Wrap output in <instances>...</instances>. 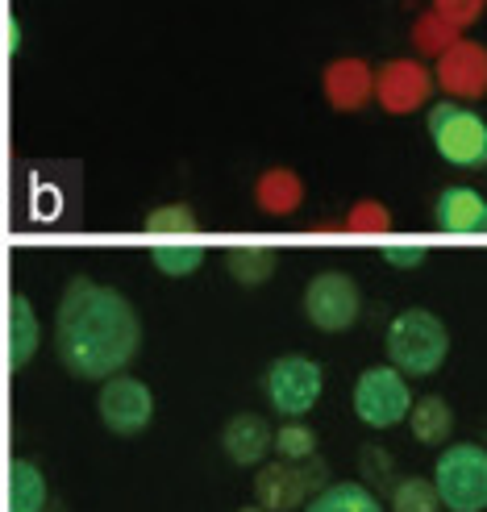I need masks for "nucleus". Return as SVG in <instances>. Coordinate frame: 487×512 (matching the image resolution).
<instances>
[{
    "instance_id": "1",
    "label": "nucleus",
    "mask_w": 487,
    "mask_h": 512,
    "mask_svg": "<svg viewBox=\"0 0 487 512\" xmlns=\"http://www.w3.org/2000/svg\"><path fill=\"white\" fill-rule=\"evenodd\" d=\"M142 350V317L130 296L75 275L55 309V354L75 379L105 383Z\"/></svg>"
},
{
    "instance_id": "2",
    "label": "nucleus",
    "mask_w": 487,
    "mask_h": 512,
    "mask_svg": "<svg viewBox=\"0 0 487 512\" xmlns=\"http://www.w3.org/2000/svg\"><path fill=\"white\" fill-rule=\"evenodd\" d=\"M383 354H388V367H396L404 379H425L446 367L450 329L429 309H404L383 334Z\"/></svg>"
},
{
    "instance_id": "3",
    "label": "nucleus",
    "mask_w": 487,
    "mask_h": 512,
    "mask_svg": "<svg viewBox=\"0 0 487 512\" xmlns=\"http://www.w3.org/2000/svg\"><path fill=\"white\" fill-rule=\"evenodd\" d=\"M433 488L450 512H487V446L454 442L438 454Z\"/></svg>"
},
{
    "instance_id": "4",
    "label": "nucleus",
    "mask_w": 487,
    "mask_h": 512,
    "mask_svg": "<svg viewBox=\"0 0 487 512\" xmlns=\"http://www.w3.org/2000/svg\"><path fill=\"white\" fill-rule=\"evenodd\" d=\"M425 130L446 163L471 167V171L487 167V121L475 109L458 105V100H438L425 113Z\"/></svg>"
},
{
    "instance_id": "5",
    "label": "nucleus",
    "mask_w": 487,
    "mask_h": 512,
    "mask_svg": "<svg viewBox=\"0 0 487 512\" xmlns=\"http://www.w3.org/2000/svg\"><path fill=\"white\" fill-rule=\"evenodd\" d=\"M325 483H329V471L317 454L300 458V463L271 458V463L254 467V504L267 508V512H296V508L309 504Z\"/></svg>"
},
{
    "instance_id": "6",
    "label": "nucleus",
    "mask_w": 487,
    "mask_h": 512,
    "mask_svg": "<svg viewBox=\"0 0 487 512\" xmlns=\"http://www.w3.org/2000/svg\"><path fill=\"white\" fill-rule=\"evenodd\" d=\"M325 392V371L309 354H279L275 363L263 371V396L279 417H304L313 413V404Z\"/></svg>"
},
{
    "instance_id": "7",
    "label": "nucleus",
    "mask_w": 487,
    "mask_h": 512,
    "mask_svg": "<svg viewBox=\"0 0 487 512\" xmlns=\"http://www.w3.org/2000/svg\"><path fill=\"white\" fill-rule=\"evenodd\" d=\"M350 404H354V417L363 425L392 429V425H404L408 408H413V392H408V379L396 367L383 363V367H367L354 379Z\"/></svg>"
},
{
    "instance_id": "8",
    "label": "nucleus",
    "mask_w": 487,
    "mask_h": 512,
    "mask_svg": "<svg viewBox=\"0 0 487 512\" xmlns=\"http://www.w3.org/2000/svg\"><path fill=\"white\" fill-rule=\"evenodd\" d=\"M300 309L321 334H346V329H354L358 313H363V292H358V284L346 271H321L304 288Z\"/></svg>"
},
{
    "instance_id": "9",
    "label": "nucleus",
    "mask_w": 487,
    "mask_h": 512,
    "mask_svg": "<svg viewBox=\"0 0 487 512\" xmlns=\"http://www.w3.org/2000/svg\"><path fill=\"white\" fill-rule=\"evenodd\" d=\"M96 413H100V425L117 433V438H138V433H146L150 421H155V396H150L142 379L121 371L100 383Z\"/></svg>"
},
{
    "instance_id": "10",
    "label": "nucleus",
    "mask_w": 487,
    "mask_h": 512,
    "mask_svg": "<svg viewBox=\"0 0 487 512\" xmlns=\"http://www.w3.org/2000/svg\"><path fill=\"white\" fill-rule=\"evenodd\" d=\"M433 96V67L421 59H388L375 71V105L392 117H408L429 105Z\"/></svg>"
},
{
    "instance_id": "11",
    "label": "nucleus",
    "mask_w": 487,
    "mask_h": 512,
    "mask_svg": "<svg viewBox=\"0 0 487 512\" xmlns=\"http://www.w3.org/2000/svg\"><path fill=\"white\" fill-rule=\"evenodd\" d=\"M433 88H442L446 100H483L487 96V46L458 38L446 55L433 59Z\"/></svg>"
},
{
    "instance_id": "12",
    "label": "nucleus",
    "mask_w": 487,
    "mask_h": 512,
    "mask_svg": "<svg viewBox=\"0 0 487 512\" xmlns=\"http://www.w3.org/2000/svg\"><path fill=\"white\" fill-rule=\"evenodd\" d=\"M321 92L333 113H363L375 100V67L358 55H342L321 71Z\"/></svg>"
},
{
    "instance_id": "13",
    "label": "nucleus",
    "mask_w": 487,
    "mask_h": 512,
    "mask_svg": "<svg viewBox=\"0 0 487 512\" xmlns=\"http://www.w3.org/2000/svg\"><path fill=\"white\" fill-rule=\"evenodd\" d=\"M271 421L263 413H238L221 425V450L234 467H263L271 454Z\"/></svg>"
},
{
    "instance_id": "14",
    "label": "nucleus",
    "mask_w": 487,
    "mask_h": 512,
    "mask_svg": "<svg viewBox=\"0 0 487 512\" xmlns=\"http://www.w3.org/2000/svg\"><path fill=\"white\" fill-rule=\"evenodd\" d=\"M304 196H309V188H304V179L292 167H267L259 179H254V209H259L263 217L300 213Z\"/></svg>"
},
{
    "instance_id": "15",
    "label": "nucleus",
    "mask_w": 487,
    "mask_h": 512,
    "mask_svg": "<svg viewBox=\"0 0 487 512\" xmlns=\"http://www.w3.org/2000/svg\"><path fill=\"white\" fill-rule=\"evenodd\" d=\"M433 213H438V229H446V234H463V238L487 234V200L475 188H463V184L446 188Z\"/></svg>"
},
{
    "instance_id": "16",
    "label": "nucleus",
    "mask_w": 487,
    "mask_h": 512,
    "mask_svg": "<svg viewBox=\"0 0 487 512\" xmlns=\"http://www.w3.org/2000/svg\"><path fill=\"white\" fill-rule=\"evenodd\" d=\"M404 421H408V433H413L421 446H446L450 433H454V408L442 396H421V400H413Z\"/></svg>"
},
{
    "instance_id": "17",
    "label": "nucleus",
    "mask_w": 487,
    "mask_h": 512,
    "mask_svg": "<svg viewBox=\"0 0 487 512\" xmlns=\"http://www.w3.org/2000/svg\"><path fill=\"white\" fill-rule=\"evenodd\" d=\"M50 483L34 458H17L9 467V512H46Z\"/></svg>"
},
{
    "instance_id": "18",
    "label": "nucleus",
    "mask_w": 487,
    "mask_h": 512,
    "mask_svg": "<svg viewBox=\"0 0 487 512\" xmlns=\"http://www.w3.org/2000/svg\"><path fill=\"white\" fill-rule=\"evenodd\" d=\"M304 512H388L383 500L358 479H342V483H325V488L304 504Z\"/></svg>"
},
{
    "instance_id": "19",
    "label": "nucleus",
    "mask_w": 487,
    "mask_h": 512,
    "mask_svg": "<svg viewBox=\"0 0 487 512\" xmlns=\"http://www.w3.org/2000/svg\"><path fill=\"white\" fill-rule=\"evenodd\" d=\"M38 342H42V329H38L34 304L25 296H13L9 300V363H13V371L30 367V358L38 354Z\"/></svg>"
},
{
    "instance_id": "20",
    "label": "nucleus",
    "mask_w": 487,
    "mask_h": 512,
    "mask_svg": "<svg viewBox=\"0 0 487 512\" xmlns=\"http://www.w3.org/2000/svg\"><path fill=\"white\" fill-rule=\"evenodd\" d=\"M279 267V254L271 246H234L225 250V271L229 279H238L242 288H259L275 275Z\"/></svg>"
},
{
    "instance_id": "21",
    "label": "nucleus",
    "mask_w": 487,
    "mask_h": 512,
    "mask_svg": "<svg viewBox=\"0 0 487 512\" xmlns=\"http://www.w3.org/2000/svg\"><path fill=\"white\" fill-rule=\"evenodd\" d=\"M463 38V30H454V25L446 17H438L433 9H425L417 21H413V50L421 59H438L446 55V50Z\"/></svg>"
},
{
    "instance_id": "22",
    "label": "nucleus",
    "mask_w": 487,
    "mask_h": 512,
    "mask_svg": "<svg viewBox=\"0 0 487 512\" xmlns=\"http://www.w3.org/2000/svg\"><path fill=\"white\" fill-rule=\"evenodd\" d=\"M388 512H442V500H438L433 479H425V475L396 479L388 488Z\"/></svg>"
},
{
    "instance_id": "23",
    "label": "nucleus",
    "mask_w": 487,
    "mask_h": 512,
    "mask_svg": "<svg viewBox=\"0 0 487 512\" xmlns=\"http://www.w3.org/2000/svg\"><path fill=\"white\" fill-rule=\"evenodd\" d=\"M150 263H155V271H163L171 279H184V275H192L204 263V246L192 242V238L155 242V246H150Z\"/></svg>"
},
{
    "instance_id": "24",
    "label": "nucleus",
    "mask_w": 487,
    "mask_h": 512,
    "mask_svg": "<svg viewBox=\"0 0 487 512\" xmlns=\"http://www.w3.org/2000/svg\"><path fill=\"white\" fill-rule=\"evenodd\" d=\"M142 229L159 242H179L196 234V213H192V204H159V209L146 213Z\"/></svg>"
},
{
    "instance_id": "25",
    "label": "nucleus",
    "mask_w": 487,
    "mask_h": 512,
    "mask_svg": "<svg viewBox=\"0 0 487 512\" xmlns=\"http://www.w3.org/2000/svg\"><path fill=\"white\" fill-rule=\"evenodd\" d=\"M317 446H321V442H317V429H313V425H304V417H292L288 425H279V429H275V438H271L275 458H288V463L313 458Z\"/></svg>"
},
{
    "instance_id": "26",
    "label": "nucleus",
    "mask_w": 487,
    "mask_h": 512,
    "mask_svg": "<svg viewBox=\"0 0 487 512\" xmlns=\"http://www.w3.org/2000/svg\"><path fill=\"white\" fill-rule=\"evenodd\" d=\"M342 225L358 238H383L392 229V209L383 200H354L342 217Z\"/></svg>"
},
{
    "instance_id": "27",
    "label": "nucleus",
    "mask_w": 487,
    "mask_h": 512,
    "mask_svg": "<svg viewBox=\"0 0 487 512\" xmlns=\"http://www.w3.org/2000/svg\"><path fill=\"white\" fill-rule=\"evenodd\" d=\"M358 471H363V479H358V483H367L375 496L388 492L396 483V463H392V454L383 446H363V454H358Z\"/></svg>"
},
{
    "instance_id": "28",
    "label": "nucleus",
    "mask_w": 487,
    "mask_h": 512,
    "mask_svg": "<svg viewBox=\"0 0 487 512\" xmlns=\"http://www.w3.org/2000/svg\"><path fill=\"white\" fill-rule=\"evenodd\" d=\"M438 17H446L454 30H467V25H475L479 17H483V9H487V0H433L429 5Z\"/></svg>"
},
{
    "instance_id": "29",
    "label": "nucleus",
    "mask_w": 487,
    "mask_h": 512,
    "mask_svg": "<svg viewBox=\"0 0 487 512\" xmlns=\"http://www.w3.org/2000/svg\"><path fill=\"white\" fill-rule=\"evenodd\" d=\"M379 259L388 263V267H396V271H417L429 259V250L421 242H388V246L379 250Z\"/></svg>"
},
{
    "instance_id": "30",
    "label": "nucleus",
    "mask_w": 487,
    "mask_h": 512,
    "mask_svg": "<svg viewBox=\"0 0 487 512\" xmlns=\"http://www.w3.org/2000/svg\"><path fill=\"white\" fill-rule=\"evenodd\" d=\"M238 512H267V508H259V504H246V508H238Z\"/></svg>"
}]
</instances>
